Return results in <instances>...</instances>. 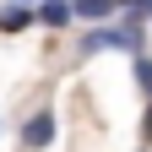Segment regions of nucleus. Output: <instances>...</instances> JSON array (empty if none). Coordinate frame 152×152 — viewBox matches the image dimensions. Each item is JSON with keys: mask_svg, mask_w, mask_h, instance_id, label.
Instances as JSON below:
<instances>
[{"mask_svg": "<svg viewBox=\"0 0 152 152\" xmlns=\"http://www.w3.org/2000/svg\"><path fill=\"white\" fill-rule=\"evenodd\" d=\"M54 136H60V120H54V109H33L27 120H22V152H49Z\"/></svg>", "mask_w": 152, "mask_h": 152, "instance_id": "obj_1", "label": "nucleus"}, {"mask_svg": "<svg viewBox=\"0 0 152 152\" xmlns=\"http://www.w3.org/2000/svg\"><path fill=\"white\" fill-rule=\"evenodd\" d=\"M11 6H33V0H11Z\"/></svg>", "mask_w": 152, "mask_h": 152, "instance_id": "obj_7", "label": "nucleus"}, {"mask_svg": "<svg viewBox=\"0 0 152 152\" xmlns=\"http://www.w3.org/2000/svg\"><path fill=\"white\" fill-rule=\"evenodd\" d=\"M136 152H152V147H136Z\"/></svg>", "mask_w": 152, "mask_h": 152, "instance_id": "obj_8", "label": "nucleus"}, {"mask_svg": "<svg viewBox=\"0 0 152 152\" xmlns=\"http://www.w3.org/2000/svg\"><path fill=\"white\" fill-rule=\"evenodd\" d=\"M141 147H152V103L141 109Z\"/></svg>", "mask_w": 152, "mask_h": 152, "instance_id": "obj_6", "label": "nucleus"}, {"mask_svg": "<svg viewBox=\"0 0 152 152\" xmlns=\"http://www.w3.org/2000/svg\"><path fill=\"white\" fill-rule=\"evenodd\" d=\"M76 22V11H71V0H44V6H38V27H71Z\"/></svg>", "mask_w": 152, "mask_h": 152, "instance_id": "obj_4", "label": "nucleus"}, {"mask_svg": "<svg viewBox=\"0 0 152 152\" xmlns=\"http://www.w3.org/2000/svg\"><path fill=\"white\" fill-rule=\"evenodd\" d=\"M71 11L82 16L87 27H98V22H109V16L120 11V0H71Z\"/></svg>", "mask_w": 152, "mask_h": 152, "instance_id": "obj_3", "label": "nucleus"}, {"mask_svg": "<svg viewBox=\"0 0 152 152\" xmlns=\"http://www.w3.org/2000/svg\"><path fill=\"white\" fill-rule=\"evenodd\" d=\"M27 27H38V11H33V6H11V0H6V6H0V33L16 38V33H27Z\"/></svg>", "mask_w": 152, "mask_h": 152, "instance_id": "obj_2", "label": "nucleus"}, {"mask_svg": "<svg viewBox=\"0 0 152 152\" xmlns=\"http://www.w3.org/2000/svg\"><path fill=\"white\" fill-rule=\"evenodd\" d=\"M130 71H136V87H141V98L152 103V54H136V65H130Z\"/></svg>", "mask_w": 152, "mask_h": 152, "instance_id": "obj_5", "label": "nucleus"}]
</instances>
